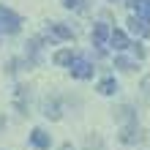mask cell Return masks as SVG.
Returning a JSON list of instances; mask_svg holds the SVG:
<instances>
[{
  "instance_id": "cell-10",
  "label": "cell",
  "mask_w": 150,
  "mask_h": 150,
  "mask_svg": "<svg viewBox=\"0 0 150 150\" xmlns=\"http://www.w3.org/2000/svg\"><path fill=\"white\" fill-rule=\"evenodd\" d=\"M71 60H74V52H71V49H60L57 55H55V63H57V66H68Z\"/></svg>"
},
{
  "instance_id": "cell-14",
  "label": "cell",
  "mask_w": 150,
  "mask_h": 150,
  "mask_svg": "<svg viewBox=\"0 0 150 150\" xmlns=\"http://www.w3.org/2000/svg\"><path fill=\"white\" fill-rule=\"evenodd\" d=\"M60 150H74V147H71V145H63V147H60Z\"/></svg>"
},
{
  "instance_id": "cell-1",
  "label": "cell",
  "mask_w": 150,
  "mask_h": 150,
  "mask_svg": "<svg viewBox=\"0 0 150 150\" xmlns=\"http://www.w3.org/2000/svg\"><path fill=\"white\" fill-rule=\"evenodd\" d=\"M19 28H22L19 14H14L11 8L0 6V38H3V36H14V33H19Z\"/></svg>"
},
{
  "instance_id": "cell-6",
  "label": "cell",
  "mask_w": 150,
  "mask_h": 150,
  "mask_svg": "<svg viewBox=\"0 0 150 150\" xmlns=\"http://www.w3.org/2000/svg\"><path fill=\"white\" fill-rule=\"evenodd\" d=\"M49 142H52V139H49V134H47L44 128H33V134H30V145H33V147L47 150V147H49Z\"/></svg>"
},
{
  "instance_id": "cell-13",
  "label": "cell",
  "mask_w": 150,
  "mask_h": 150,
  "mask_svg": "<svg viewBox=\"0 0 150 150\" xmlns=\"http://www.w3.org/2000/svg\"><path fill=\"white\" fill-rule=\"evenodd\" d=\"M63 6H66V8H74V6H76V0H63Z\"/></svg>"
},
{
  "instance_id": "cell-7",
  "label": "cell",
  "mask_w": 150,
  "mask_h": 150,
  "mask_svg": "<svg viewBox=\"0 0 150 150\" xmlns=\"http://www.w3.org/2000/svg\"><path fill=\"white\" fill-rule=\"evenodd\" d=\"M107 41H109V28H107V25H96V28H93V47L101 49Z\"/></svg>"
},
{
  "instance_id": "cell-9",
  "label": "cell",
  "mask_w": 150,
  "mask_h": 150,
  "mask_svg": "<svg viewBox=\"0 0 150 150\" xmlns=\"http://www.w3.org/2000/svg\"><path fill=\"white\" fill-rule=\"evenodd\" d=\"M98 93H101V96H112V93H117V82H115V76L101 79V82H98Z\"/></svg>"
},
{
  "instance_id": "cell-2",
  "label": "cell",
  "mask_w": 150,
  "mask_h": 150,
  "mask_svg": "<svg viewBox=\"0 0 150 150\" xmlns=\"http://www.w3.org/2000/svg\"><path fill=\"white\" fill-rule=\"evenodd\" d=\"M68 68H71V76H76V79H90L93 76V66L87 63L85 57H76L74 55V60L68 63Z\"/></svg>"
},
{
  "instance_id": "cell-3",
  "label": "cell",
  "mask_w": 150,
  "mask_h": 150,
  "mask_svg": "<svg viewBox=\"0 0 150 150\" xmlns=\"http://www.w3.org/2000/svg\"><path fill=\"white\" fill-rule=\"evenodd\" d=\"M109 44H112V47L117 49V52H123V49H131V41H128V36H126L123 30H117V28H115V30H109Z\"/></svg>"
},
{
  "instance_id": "cell-5",
  "label": "cell",
  "mask_w": 150,
  "mask_h": 150,
  "mask_svg": "<svg viewBox=\"0 0 150 150\" xmlns=\"http://www.w3.org/2000/svg\"><path fill=\"white\" fill-rule=\"evenodd\" d=\"M128 6H131V11H134V16L150 22V0H131Z\"/></svg>"
},
{
  "instance_id": "cell-8",
  "label": "cell",
  "mask_w": 150,
  "mask_h": 150,
  "mask_svg": "<svg viewBox=\"0 0 150 150\" xmlns=\"http://www.w3.org/2000/svg\"><path fill=\"white\" fill-rule=\"evenodd\" d=\"M49 33H52V36H55V38H63V41H71V38H74V33L68 30L66 25H60V22L49 25Z\"/></svg>"
},
{
  "instance_id": "cell-11",
  "label": "cell",
  "mask_w": 150,
  "mask_h": 150,
  "mask_svg": "<svg viewBox=\"0 0 150 150\" xmlns=\"http://www.w3.org/2000/svg\"><path fill=\"white\" fill-rule=\"evenodd\" d=\"M115 66L123 68V71H131V68H134V63H131V60H126V57H117V60H115Z\"/></svg>"
},
{
  "instance_id": "cell-12",
  "label": "cell",
  "mask_w": 150,
  "mask_h": 150,
  "mask_svg": "<svg viewBox=\"0 0 150 150\" xmlns=\"http://www.w3.org/2000/svg\"><path fill=\"white\" fill-rule=\"evenodd\" d=\"M142 90H145V98L150 101V74H147V76L142 79Z\"/></svg>"
},
{
  "instance_id": "cell-4",
  "label": "cell",
  "mask_w": 150,
  "mask_h": 150,
  "mask_svg": "<svg viewBox=\"0 0 150 150\" xmlns=\"http://www.w3.org/2000/svg\"><path fill=\"white\" fill-rule=\"evenodd\" d=\"M126 25H128V30L134 33V36H142V38H145V36H150L147 22H145V19H139V16H134V14L128 16V22H126Z\"/></svg>"
}]
</instances>
